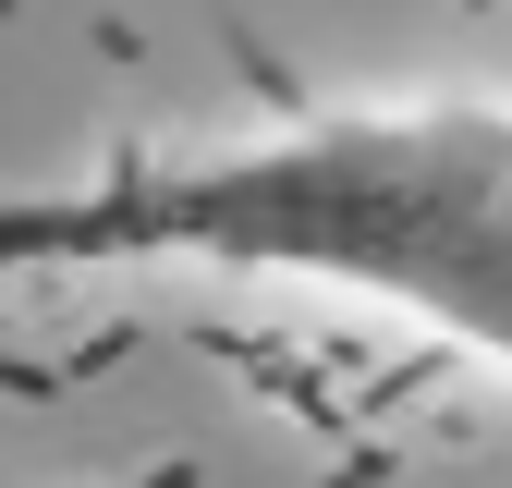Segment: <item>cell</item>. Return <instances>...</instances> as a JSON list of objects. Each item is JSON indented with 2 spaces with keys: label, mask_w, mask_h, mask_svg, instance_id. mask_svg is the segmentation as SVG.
Here are the masks:
<instances>
[{
  "label": "cell",
  "mask_w": 512,
  "mask_h": 488,
  "mask_svg": "<svg viewBox=\"0 0 512 488\" xmlns=\"http://www.w3.org/2000/svg\"><path fill=\"white\" fill-rule=\"evenodd\" d=\"M0 257L317 281L512 366V98H366L220 147H135L86 183H25Z\"/></svg>",
  "instance_id": "1"
}]
</instances>
